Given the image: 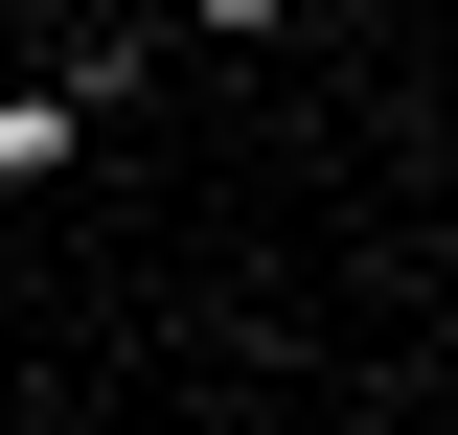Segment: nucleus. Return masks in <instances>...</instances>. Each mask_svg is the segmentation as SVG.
Listing matches in <instances>:
<instances>
[{"label":"nucleus","instance_id":"obj_1","mask_svg":"<svg viewBox=\"0 0 458 435\" xmlns=\"http://www.w3.org/2000/svg\"><path fill=\"white\" fill-rule=\"evenodd\" d=\"M92 161V69H47V92H0V183H69Z\"/></svg>","mask_w":458,"mask_h":435},{"label":"nucleus","instance_id":"obj_2","mask_svg":"<svg viewBox=\"0 0 458 435\" xmlns=\"http://www.w3.org/2000/svg\"><path fill=\"white\" fill-rule=\"evenodd\" d=\"M183 23H207V47H298V0H183Z\"/></svg>","mask_w":458,"mask_h":435},{"label":"nucleus","instance_id":"obj_3","mask_svg":"<svg viewBox=\"0 0 458 435\" xmlns=\"http://www.w3.org/2000/svg\"><path fill=\"white\" fill-rule=\"evenodd\" d=\"M298 23H367V0H298Z\"/></svg>","mask_w":458,"mask_h":435},{"label":"nucleus","instance_id":"obj_4","mask_svg":"<svg viewBox=\"0 0 458 435\" xmlns=\"http://www.w3.org/2000/svg\"><path fill=\"white\" fill-rule=\"evenodd\" d=\"M23 435H92V413H23Z\"/></svg>","mask_w":458,"mask_h":435}]
</instances>
